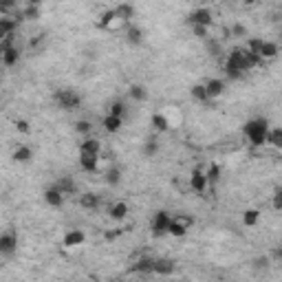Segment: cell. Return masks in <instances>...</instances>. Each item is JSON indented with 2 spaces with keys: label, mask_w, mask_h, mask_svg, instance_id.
I'll use <instances>...</instances> for the list:
<instances>
[{
  "label": "cell",
  "mask_w": 282,
  "mask_h": 282,
  "mask_svg": "<svg viewBox=\"0 0 282 282\" xmlns=\"http://www.w3.org/2000/svg\"><path fill=\"white\" fill-rule=\"evenodd\" d=\"M152 273H159V276H170L174 273V263L168 258H159L152 263Z\"/></svg>",
  "instance_id": "cell-10"
},
{
  "label": "cell",
  "mask_w": 282,
  "mask_h": 282,
  "mask_svg": "<svg viewBox=\"0 0 282 282\" xmlns=\"http://www.w3.org/2000/svg\"><path fill=\"white\" fill-rule=\"evenodd\" d=\"M185 231H188V227H185L183 223H179V221L172 218L170 227H168V234H170V236H185Z\"/></svg>",
  "instance_id": "cell-28"
},
{
  "label": "cell",
  "mask_w": 282,
  "mask_h": 282,
  "mask_svg": "<svg viewBox=\"0 0 282 282\" xmlns=\"http://www.w3.org/2000/svg\"><path fill=\"white\" fill-rule=\"evenodd\" d=\"M207 29L209 27H203V24H192V33H194L199 40H207Z\"/></svg>",
  "instance_id": "cell-37"
},
{
  "label": "cell",
  "mask_w": 282,
  "mask_h": 282,
  "mask_svg": "<svg viewBox=\"0 0 282 282\" xmlns=\"http://www.w3.org/2000/svg\"><path fill=\"white\" fill-rule=\"evenodd\" d=\"M152 263H154V260H150V258H141L132 267V271H137V273H152Z\"/></svg>",
  "instance_id": "cell-30"
},
{
  "label": "cell",
  "mask_w": 282,
  "mask_h": 282,
  "mask_svg": "<svg viewBox=\"0 0 282 282\" xmlns=\"http://www.w3.org/2000/svg\"><path fill=\"white\" fill-rule=\"evenodd\" d=\"M79 203H82V207H86V209H97L99 207V196L93 194V192H88V194H82Z\"/></svg>",
  "instance_id": "cell-21"
},
{
  "label": "cell",
  "mask_w": 282,
  "mask_h": 282,
  "mask_svg": "<svg viewBox=\"0 0 282 282\" xmlns=\"http://www.w3.org/2000/svg\"><path fill=\"white\" fill-rule=\"evenodd\" d=\"M229 33H231V36H238V38H241V36H245V33H247V29L243 27V24H234Z\"/></svg>",
  "instance_id": "cell-39"
},
{
  "label": "cell",
  "mask_w": 282,
  "mask_h": 282,
  "mask_svg": "<svg viewBox=\"0 0 282 282\" xmlns=\"http://www.w3.org/2000/svg\"><path fill=\"white\" fill-rule=\"evenodd\" d=\"M205 179H207V185L218 183V179H221V168H218V166H209L207 172H205Z\"/></svg>",
  "instance_id": "cell-31"
},
{
  "label": "cell",
  "mask_w": 282,
  "mask_h": 282,
  "mask_svg": "<svg viewBox=\"0 0 282 282\" xmlns=\"http://www.w3.org/2000/svg\"><path fill=\"white\" fill-rule=\"evenodd\" d=\"M16 7H18V0H0V11H2V14H9Z\"/></svg>",
  "instance_id": "cell-38"
},
{
  "label": "cell",
  "mask_w": 282,
  "mask_h": 282,
  "mask_svg": "<svg viewBox=\"0 0 282 282\" xmlns=\"http://www.w3.org/2000/svg\"><path fill=\"white\" fill-rule=\"evenodd\" d=\"M0 56H2V62H5L7 66L18 64V60H20V51L16 49V46H9V49H5V51L0 53Z\"/></svg>",
  "instance_id": "cell-17"
},
{
  "label": "cell",
  "mask_w": 282,
  "mask_h": 282,
  "mask_svg": "<svg viewBox=\"0 0 282 282\" xmlns=\"http://www.w3.org/2000/svg\"><path fill=\"white\" fill-rule=\"evenodd\" d=\"M31 157H33V152H31V148H27V146H20V148L14 152V161L16 163H29V161H31Z\"/></svg>",
  "instance_id": "cell-24"
},
{
  "label": "cell",
  "mask_w": 282,
  "mask_h": 282,
  "mask_svg": "<svg viewBox=\"0 0 282 282\" xmlns=\"http://www.w3.org/2000/svg\"><path fill=\"white\" fill-rule=\"evenodd\" d=\"M124 38H126V42H128V44L141 46V44H144L146 33H144V29H141V27H137V24H130V27H126Z\"/></svg>",
  "instance_id": "cell-6"
},
{
  "label": "cell",
  "mask_w": 282,
  "mask_h": 282,
  "mask_svg": "<svg viewBox=\"0 0 282 282\" xmlns=\"http://www.w3.org/2000/svg\"><path fill=\"white\" fill-rule=\"evenodd\" d=\"M121 174H124V172H121L119 166H111L104 172V181H106L108 185H113V188H117V185L121 183Z\"/></svg>",
  "instance_id": "cell-13"
},
{
  "label": "cell",
  "mask_w": 282,
  "mask_h": 282,
  "mask_svg": "<svg viewBox=\"0 0 282 282\" xmlns=\"http://www.w3.org/2000/svg\"><path fill=\"white\" fill-rule=\"evenodd\" d=\"M99 163V154L97 152H79V168L84 172H95Z\"/></svg>",
  "instance_id": "cell-7"
},
{
  "label": "cell",
  "mask_w": 282,
  "mask_h": 282,
  "mask_svg": "<svg viewBox=\"0 0 282 282\" xmlns=\"http://www.w3.org/2000/svg\"><path fill=\"white\" fill-rule=\"evenodd\" d=\"M56 188L62 192V194H75V190H77V185H75V181L71 179V176H64V179H60L56 183Z\"/></svg>",
  "instance_id": "cell-16"
},
{
  "label": "cell",
  "mask_w": 282,
  "mask_h": 282,
  "mask_svg": "<svg viewBox=\"0 0 282 282\" xmlns=\"http://www.w3.org/2000/svg\"><path fill=\"white\" fill-rule=\"evenodd\" d=\"M99 150H102V144H99L97 139H84L82 141V146H79V152H97L99 154Z\"/></svg>",
  "instance_id": "cell-22"
},
{
  "label": "cell",
  "mask_w": 282,
  "mask_h": 282,
  "mask_svg": "<svg viewBox=\"0 0 282 282\" xmlns=\"http://www.w3.org/2000/svg\"><path fill=\"white\" fill-rule=\"evenodd\" d=\"M111 115H115V117H121L124 119V115H126V106H124V102H113L111 104Z\"/></svg>",
  "instance_id": "cell-36"
},
{
  "label": "cell",
  "mask_w": 282,
  "mask_h": 282,
  "mask_svg": "<svg viewBox=\"0 0 282 282\" xmlns=\"http://www.w3.org/2000/svg\"><path fill=\"white\" fill-rule=\"evenodd\" d=\"M75 130H77L79 134H84V137H88V132L93 130V124L86 119H79V121H75Z\"/></svg>",
  "instance_id": "cell-33"
},
{
  "label": "cell",
  "mask_w": 282,
  "mask_h": 282,
  "mask_svg": "<svg viewBox=\"0 0 282 282\" xmlns=\"http://www.w3.org/2000/svg\"><path fill=\"white\" fill-rule=\"evenodd\" d=\"M44 201H46V205H51V207H62V203H64V194L53 185V188H49V190L44 192Z\"/></svg>",
  "instance_id": "cell-9"
},
{
  "label": "cell",
  "mask_w": 282,
  "mask_h": 282,
  "mask_svg": "<svg viewBox=\"0 0 282 282\" xmlns=\"http://www.w3.org/2000/svg\"><path fill=\"white\" fill-rule=\"evenodd\" d=\"M172 216L168 212H157L152 216V234L154 236H166L168 234V227H170Z\"/></svg>",
  "instance_id": "cell-3"
},
{
  "label": "cell",
  "mask_w": 282,
  "mask_h": 282,
  "mask_svg": "<svg viewBox=\"0 0 282 282\" xmlns=\"http://www.w3.org/2000/svg\"><path fill=\"white\" fill-rule=\"evenodd\" d=\"M278 51H280V49H278V44H276V42H264V40H263V44H260L258 56L263 57V60H273V57L278 56Z\"/></svg>",
  "instance_id": "cell-14"
},
{
  "label": "cell",
  "mask_w": 282,
  "mask_h": 282,
  "mask_svg": "<svg viewBox=\"0 0 282 282\" xmlns=\"http://www.w3.org/2000/svg\"><path fill=\"white\" fill-rule=\"evenodd\" d=\"M258 0H245V5H256Z\"/></svg>",
  "instance_id": "cell-43"
},
{
  "label": "cell",
  "mask_w": 282,
  "mask_h": 282,
  "mask_svg": "<svg viewBox=\"0 0 282 282\" xmlns=\"http://www.w3.org/2000/svg\"><path fill=\"white\" fill-rule=\"evenodd\" d=\"M273 207L280 212L282 209V192H276V196H273Z\"/></svg>",
  "instance_id": "cell-40"
},
{
  "label": "cell",
  "mask_w": 282,
  "mask_h": 282,
  "mask_svg": "<svg viewBox=\"0 0 282 282\" xmlns=\"http://www.w3.org/2000/svg\"><path fill=\"white\" fill-rule=\"evenodd\" d=\"M126 216H128V205H126L124 201H119V203H115L111 207V218H115V221H124Z\"/></svg>",
  "instance_id": "cell-19"
},
{
  "label": "cell",
  "mask_w": 282,
  "mask_h": 282,
  "mask_svg": "<svg viewBox=\"0 0 282 282\" xmlns=\"http://www.w3.org/2000/svg\"><path fill=\"white\" fill-rule=\"evenodd\" d=\"M115 14H117V18H121L124 22H128V20H132V16H134V7L128 5V2H121V5L115 9Z\"/></svg>",
  "instance_id": "cell-18"
},
{
  "label": "cell",
  "mask_w": 282,
  "mask_h": 282,
  "mask_svg": "<svg viewBox=\"0 0 282 282\" xmlns=\"http://www.w3.org/2000/svg\"><path fill=\"white\" fill-rule=\"evenodd\" d=\"M225 73H227V75H229V77H231V79H238V77H243V71H241V69H238V66H236V64H234V62H229V60H227V62H225Z\"/></svg>",
  "instance_id": "cell-32"
},
{
  "label": "cell",
  "mask_w": 282,
  "mask_h": 282,
  "mask_svg": "<svg viewBox=\"0 0 282 282\" xmlns=\"http://www.w3.org/2000/svg\"><path fill=\"white\" fill-rule=\"evenodd\" d=\"M152 128L159 130V132H166V130H170V121H168L166 115H152Z\"/></svg>",
  "instance_id": "cell-26"
},
{
  "label": "cell",
  "mask_w": 282,
  "mask_h": 282,
  "mask_svg": "<svg viewBox=\"0 0 282 282\" xmlns=\"http://www.w3.org/2000/svg\"><path fill=\"white\" fill-rule=\"evenodd\" d=\"M42 2H44V0H27V5H42Z\"/></svg>",
  "instance_id": "cell-42"
},
{
  "label": "cell",
  "mask_w": 282,
  "mask_h": 282,
  "mask_svg": "<svg viewBox=\"0 0 282 282\" xmlns=\"http://www.w3.org/2000/svg\"><path fill=\"white\" fill-rule=\"evenodd\" d=\"M245 134L249 137V141L254 146H263L267 144V132H269V121L263 119V117H258V119H251L245 124Z\"/></svg>",
  "instance_id": "cell-1"
},
{
  "label": "cell",
  "mask_w": 282,
  "mask_h": 282,
  "mask_svg": "<svg viewBox=\"0 0 282 282\" xmlns=\"http://www.w3.org/2000/svg\"><path fill=\"white\" fill-rule=\"evenodd\" d=\"M190 183H192V190H196L199 194H203V192L207 190V179H205V172L199 170V168H196V170L192 172Z\"/></svg>",
  "instance_id": "cell-8"
},
{
  "label": "cell",
  "mask_w": 282,
  "mask_h": 282,
  "mask_svg": "<svg viewBox=\"0 0 282 282\" xmlns=\"http://www.w3.org/2000/svg\"><path fill=\"white\" fill-rule=\"evenodd\" d=\"M223 91H225V82H223V79H209V82L205 84L207 99H214V97H218V95H223Z\"/></svg>",
  "instance_id": "cell-11"
},
{
  "label": "cell",
  "mask_w": 282,
  "mask_h": 282,
  "mask_svg": "<svg viewBox=\"0 0 282 282\" xmlns=\"http://www.w3.org/2000/svg\"><path fill=\"white\" fill-rule=\"evenodd\" d=\"M22 18L24 20H38L40 18V9L36 5H27V9L22 11Z\"/></svg>",
  "instance_id": "cell-34"
},
{
  "label": "cell",
  "mask_w": 282,
  "mask_h": 282,
  "mask_svg": "<svg viewBox=\"0 0 282 282\" xmlns=\"http://www.w3.org/2000/svg\"><path fill=\"white\" fill-rule=\"evenodd\" d=\"M258 216H260V212L258 209H247L245 212V216H243V221H245V225H256L258 223Z\"/></svg>",
  "instance_id": "cell-35"
},
{
  "label": "cell",
  "mask_w": 282,
  "mask_h": 282,
  "mask_svg": "<svg viewBox=\"0 0 282 282\" xmlns=\"http://www.w3.org/2000/svg\"><path fill=\"white\" fill-rule=\"evenodd\" d=\"M16 249H18V236L14 231L0 234V256H11Z\"/></svg>",
  "instance_id": "cell-4"
},
{
  "label": "cell",
  "mask_w": 282,
  "mask_h": 282,
  "mask_svg": "<svg viewBox=\"0 0 282 282\" xmlns=\"http://www.w3.org/2000/svg\"><path fill=\"white\" fill-rule=\"evenodd\" d=\"M205 46H207L209 56H214V57H218L223 53V44L218 40H214V38H207V40H205Z\"/></svg>",
  "instance_id": "cell-29"
},
{
  "label": "cell",
  "mask_w": 282,
  "mask_h": 282,
  "mask_svg": "<svg viewBox=\"0 0 282 282\" xmlns=\"http://www.w3.org/2000/svg\"><path fill=\"white\" fill-rule=\"evenodd\" d=\"M56 102L62 111H77L82 106V95L73 88H60L56 93Z\"/></svg>",
  "instance_id": "cell-2"
},
{
  "label": "cell",
  "mask_w": 282,
  "mask_h": 282,
  "mask_svg": "<svg viewBox=\"0 0 282 282\" xmlns=\"http://www.w3.org/2000/svg\"><path fill=\"white\" fill-rule=\"evenodd\" d=\"M188 24H203V27H212V11L209 9H194L190 16H188Z\"/></svg>",
  "instance_id": "cell-5"
},
{
  "label": "cell",
  "mask_w": 282,
  "mask_h": 282,
  "mask_svg": "<svg viewBox=\"0 0 282 282\" xmlns=\"http://www.w3.org/2000/svg\"><path fill=\"white\" fill-rule=\"evenodd\" d=\"M16 128L20 130V132H29V124L24 119H20V121H16Z\"/></svg>",
  "instance_id": "cell-41"
},
{
  "label": "cell",
  "mask_w": 282,
  "mask_h": 282,
  "mask_svg": "<svg viewBox=\"0 0 282 282\" xmlns=\"http://www.w3.org/2000/svg\"><path fill=\"white\" fill-rule=\"evenodd\" d=\"M130 97L134 102H146L148 99V88L141 86V84H134V86H130Z\"/></svg>",
  "instance_id": "cell-20"
},
{
  "label": "cell",
  "mask_w": 282,
  "mask_h": 282,
  "mask_svg": "<svg viewBox=\"0 0 282 282\" xmlns=\"http://www.w3.org/2000/svg\"><path fill=\"white\" fill-rule=\"evenodd\" d=\"M192 99H196V102H207V93H205V84H194L190 91Z\"/></svg>",
  "instance_id": "cell-27"
},
{
  "label": "cell",
  "mask_w": 282,
  "mask_h": 282,
  "mask_svg": "<svg viewBox=\"0 0 282 282\" xmlns=\"http://www.w3.org/2000/svg\"><path fill=\"white\" fill-rule=\"evenodd\" d=\"M121 126H124V119H121V117H115V115H111V113L104 117V128H106V132H117Z\"/></svg>",
  "instance_id": "cell-15"
},
{
  "label": "cell",
  "mask_w": 282,
  "mask_h": 282,
  "mask_svg": "<svg viewBox=\"0 0 282 282\" xmlns=\"http://www.w3.org/2000/svg\"><path fill=\"white\" fill-rule=\"evenodd\" d=\"M141 154L144 157H154V154H159V141L157 139H148L144 146H141Z\"/></svg>",
  "instance_id": "cell-25"
},
{
  "label": "cell",
  "mask_w": 282,
  "mask_h": 282,
  "mask_svg": "<svg viewBox=\"0 0 282 282\" xmlns=\"http://www.w3.org/2000/svg\"><path fill=\"white\" fill-rule=\"evenodd\" d=\"M86 241V234L82 229H71L69 234L64 236V247H77Z\"/></svg>",
  "instance_id": "cell-12"
},
{
  "label": "cell",
  "mask_w": 282,
  "mask_h": 282,
  "mask_svg": "<svg viewBox=\"0 0 282 282\" xmlns=\"http://www.w3.org/2000/svg\"><path fill=\"white\" fill-rule=\"evenodd\" d=\"M267 144H271L273 148H282V128H269Z\"/></svg>",
  "instance_id": "cell-23"
}]
</instances>
